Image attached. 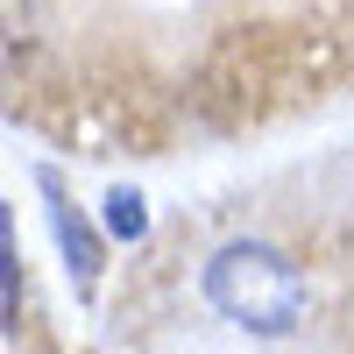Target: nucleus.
Here are the masks:
<instances>
[{
    "label": "nucleus",
    "instance_id": "obj_1",
    "mask_svg": "<svg viewBox=\"0 0 354 354\" xmlns=\"http://www.w3.org/2000/svg\"><path fill=\"white\" fill-rule=\"evenodd\" d=\"M205 298H213V312L227 326L277 340V333H290L305 319V277L270 241H227L205 262Z\"/></svg>",
    "mask_w": 354,
    "mask_h": 354
},
{
    "label": "nucleus",
    "instance_id": "obj_2",
    "mask_svg": "<svg viewBox=\"0 0 354 354\" xmlns=\"http://www.w3.org/2000/svg\"><path fill=\"white\" fill-rule=\"evenodd\" d=\"M36 185H43V198H50V234H57V248H64V270H71V283H78V298H93V290H100V270H106L100 234H93V220L64 198V177H57V170H36Z\"/></svg>",
    "mask_w": 354,
    "mask_h": 354
},
{
    "label": "nucleus",
    "instance_id": "obj_3",
    "mask_svg": "<svg viewBox=\"0 0 354 354\" xmlns=\"http://www.w3.org/2000/svg\"><path fill=\"white\" fill-rule=\"evenodd\" d=\"M106 234L113 241H142V234H149V198L128 192V185H113L106 192Z\"/></svg>",
    "mask_w": 354,
    "mask_h": 354
},
{
    "label": "nucleus",
    "instance_id": "obj_4",
    "mask_svg": "<svg viewBox=\"0 0 354 354\" xmlns=\"http://www.w3.org/2000/svg\"><path fill=\"white\" fill-rule=\"evenodd\" d=\"M15 277H21V262H15V234H8V205H0V326L15 319Z\"/></svg>",
    "mask_w": 354,
    "mask_h": 354
}]
</instances>
